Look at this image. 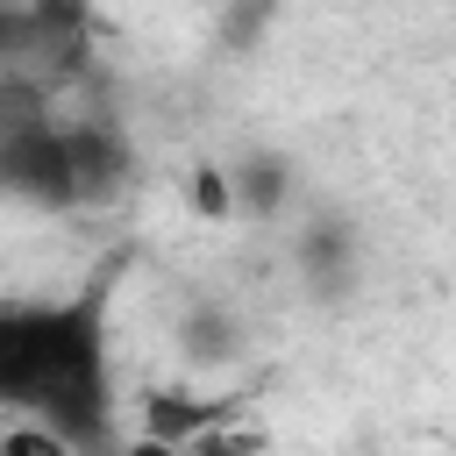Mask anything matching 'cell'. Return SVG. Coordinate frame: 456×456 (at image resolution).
<instances>
[{"label": "cell", "mask_w": 456, "mask_h": 456, "mask_svg": "<svg viewBox=\"0 0 456 456\" xmlns=\"http://www.w3.org/2000/svg\"><path fill=\"white\" fill-rule=\"evenodd\" d=\"M0 413L14 428L57 435L71 456H100L114 435V342H107V285H78L64 299L0 306Z\"/></svg>", "instance_id": "6da1fadb"}, {"label": "cell", "mask_w": 456, "mask_h": 456, "mask_svg": "<svg viewBox=\"0 0 456 456\" xmlns=\"http://www.w3.org/2000/svg\"><path fill=\"white\" fill-rule=\"evenodd\" d=\"M178 456H271V442H264V428H249L242 413H235V399L207 420V428H192L185 442H171Z\"/></svg>", "instance_id": "7a4b0ae2"}, {"label": "cell", "mask_w": 456, "mask_h": 456, "mask_svg": "<svg viewBox=\"0 0 456 456\" xmlns=\"http://www.w3.org/2000/svg\"><path fill=\"white\" fill-rule=\"evenodd\" d=\"M0 456H71L57 435H43V428H7L0 435Z\"/></svg>", "instance_id": "3957f363"}]
</instances>
